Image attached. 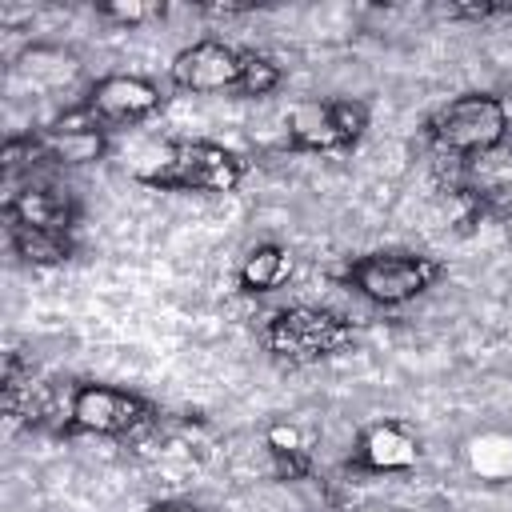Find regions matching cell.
Here are the masks:
<instances>
[{"label": "cell", "instance_id": "8fae6325", "mask_svg": "<svg viewBox=\"0 0 512 512\" xmlns=\"http://www.w3.org/2000/svg\"><path fill=\"white\" fill-rule=\"evenodd\" d=\"M80 216V204L68 188L56 184H24L4 200V224H28V228H48V232H72Z\"/></svg>", "mask_w": 512, "mask_h": 512}, {"label": "cell", "instance_id": "9a60e30c", "mask_svg": "<svg viewBox=\"0 0 512 512\" xmlns=\"http://www.w3.org/2000/svg\"><path fill=\"white\" fill-rule=\"evenodd\" d=\"M264 448L272 456L276 480H308L312 476V452L296 424H272L264 432Z\"/></svg>", "mask_w": 512, "mask_h": 512}, {"label": "cell", "instance_id": "2e32d148", "mask_svg": "<svg viewBox=\"0 0 512 512\" xmlns=\"http://www.w3.org/2000/svg\"><path fill=\"white\" fill-rule=\"evenodd\" d=\"M468 464L480 480H508L512 476V436L508 432H480L468 440Z\"/></svg>", "mask_w": 512, "mask_h": 512}, {"label": "cell", "instance_id": "30bf717a", "mask_svg": "<svg viewBox=\"0 0 512 512\" xmlns=\"http://www.w3.org/2000/svg\"><path fill=\"white\" fill-rule=\"evenodd\" d=\"M36 136L44 148V164H96L108 156V128L84 104H72Z\"/></svg>", "mask_w": 512, "mask_h": 512}, {"label": "cell", "instance_id": "cb8c5ba5", "mask_svg": "<svg viewBox=\"0 0 512 512\" xmlns=\"http://www.w3.org/2000/svg\"><path fill=\"white\" fill-rule=\"evenodd\" d=\"M508 152H512V144H508Z\"/></svg>", "mask_w": 512, "mask_h": 512}, {"label": "cell", "instance_id": "ac0fdd59", "mask_svg": "<svg viewBox=\"0 0 512 512\" xmlns=\"http://www.w3.org/2000/svg\"><path fill=\"white\" fill-rule=\"evenodd\" d=\"M96 16L116 24V28H140L156 16H164V4H144V0H108V4H96Z\"/></svg>", "mask_w": 512, "mask_h": 512}, {"label": "cell", "instance_id": "e0dca14e", "mask_svg": "<svg viewBox=\"0 0 512 512\" xmlns=\"http://www.w3.org/2000/svg\"><path fill=\"white\" fill-rule=\"evenodd\" d=\"M280 80H284V72L272 56H264V52H244L240 56V88H236L240 96H268V92L280 88Z\"/></svg>", "mask_w": 512, "mask_h": 512}, {"label": "cell", "instance_id": "52a82bcc", "mask_svg": "<svg viewBox=\"0 0 512 512\" xmlns=\"http://www.w3.org/2000/svg\"><path fill=\"white\" fill-rule=\"evenodd\" d=\"M240 48L216 40V36H204V40H192L188 48H180L168 64V80L172 88L180 92H192V96H208V92H236L240 88Z\"/></svg>", "mask_w": 512, "mask_h": 512}, {"label": "cell", "instance_id": "4fadbf2b", "mask_svg": "<svg viewBox=\"0 0 512 512\" xmlns=\"http://www.w3.org/2000/svg\"><path fill=\"white\" fill-rule=\"evenodd\" d=\"M288 276H292V252H288L284 244H276V240L256 244V248L240 260V268H236V284H240L244 296L276 292L280 284H288Z\"/></svg>", "mask_w": 512, "mask_h": 512}, {"label": "cell", "instance_id": "5b68a950", "mask_svg": "<svg viewBox=\"0 0 512 512\" xmlns=\"http://www.w3.org/2000/svg\"><path fill=\"white\" fill-rule=\"evenodd\" d=\"M152 420H156V408L140 392L80 380L68 388V408H64L56 432L60 436H112V440H120V436H136Z\"/></svg>", "mask_w": 512, "mask_h": 512}, {"label": "cell", "instance_id": "6da1fadb", "mask_svg": "<svg viewBox=\"0 0 512 512\" xmlns=\"http://www.w3.org/2000/svg\"><path fill=\"white\" fill-rule=\"evenodd\" d=\"M424 136L452 160H480L508 144V104L496 92H464L428 116Z\"/></svg>", "mask_w": 512, "mask_h": 512}, {"label": "cell", "instance_id": "7402d4cb", "mask_svg": "<svg viewBox=\"0 0 512 512\" xmlns=\"http://www.w3.org/2000/svg\"><path fill=\"white\" fill-rule=\"evenodd\" d=\"M140 512H204V508H196V504H188V500H156V504H148V508H140Z\"/></svg>", "mask_w": 512, "mask_h": 512}, {"label": "cell", "instance_id": "ba28073f", "mask_svg": "<svg viewBox=\"0 0 512 512\" xmlns=\"http://www.w3.org/2000/svg\"><path fill=\"white\" fill-rule=\"evenodd\" d=\"M108 132L112 128H128V124H144L148 116L160 112L164 96L160 88L148 80V76H136V72H108L100 80H92L88 96L80 100Z\"/></svg>", "mask_w": 512, "mask_h": 512}, {"label": "cell", "instance_id": "8992f818", "mask_svg": "<svg viewBox=\"0 0 512 512\" xmlns=\"http://www.w3.org/2000/svg\"><path fill=\"white\" fill-rule=\"evenodd\" d=\"M368 128V104L360 100H312L288 112L292 152H340L352 148Z\"/></svg>", "mask_w": 512, "mask_h": 512}, {"label": "cell", "instance_id": "603a6c76", "mask_svg": "<svg viewBox=\"0 0 512 512\" xmlns=\"http://www.w3.org/2000/svg\"><path fill=\"white\" fill-rule=\"evenodd\" d=\"M500 212H512V196H504V200H500Z\"/></svg>", "mask_w": 512, "mask_h": 512}, {"label": "cell", "instance_id": "7c38bea8", "mask_svg": "<svg viewBox=\"0 0 512 512\" xmlns=\"http://www.w3.org/2000/svg\"><path fill=\"white\" fill-rule=\"evenodd\" d=\"M76 76H80L76 52L56 48V44H28L12 60V80H24L28 88H40V92H56V88L72 84Z\"/></svg>", "mask_w": 512, "mask_h": 512}, {"label": "cell", "instance_id": "44dd1931", "mask_svg": "<svg viewBox=\"0 0 512 512\" xmlns=\"http://www.w3.org/2000/svg\"><path fill=\"white\" fill-rule=\"evenodd\" d=\"M252 8H256L252 0H244V4H200L204 16H244V12H252Z\"/></svg>", "mask_w": 512, "mask_h": 512}, {"label": "cell", "instance_id": "3957f363", "mask_svg": "<svg viewBox=\"0 0 512 512\" xmlns=\"http://www.w3.org/2000/svg\"><path fill=\"white\" fill-rule=\"evenodd\" d=\"M248 164L216 140H172L156 168L136 172L140 184L160 192H236Z\"/></svg>", "mask_w": 512, "mask_h": 512}, {"label": "cell", "instance_id": "ffe728a7", "mask_svg": "<svg viewBox=\"0 0 512 512\" xmlns=\"http://www.w3.org/2000/svg\"><path fill=\"white\" fill-rule=\"evenodd\" d=\"M448 20H492V16H512V4H448Z\"/></svg>", "mask_w": 512, "mask_h": 512}, {"label": "cell", "instance_id": "d6986e66", "mask_svg": "<svg viewBox=\"0 0 512 512\" xmlns=\"http://www.w3.org/2000/svg\"><path fill=\"white\" fill-rule=\"evenodd\" d=\"M0 164L8 176L24 172V168H36L44 164V148H40V136L36 132H16L4 140V152H0Z\"/></svg>", "mask_w": 512, "mask_h": 512}, {"label": "cell", "instance_id": "5bb4252c", "mask_svg": "<svg viewBox=\"0 0 512 512\" xmlns=\"http://www.w3.org/2000/svg\"><path fill=\"white\" fill-rule=\"evenodd\" d=\"M4 228H8L12 252L28 268H60L76 256L72 232H48V228H28V224H4Z\"/></svg>", "mask_w": 512, "mask_h": 512}, {"label": "cell", "instance_id": "9c48e42d", "mask_svg": "<svg viewBox=\"0 0 512 512\" xmlns=\"http://www.w3.org/2000/svg\"><path fill=\"white\" fill-rule=\"evenodd\" d=\"M420 464V436L404 420H372L360 428L348 468L372 472V476H396L412 472Z\"/></svg>", "mask_w": 512, "mask_h": 512}, {"label": "cell", "instance_id": "7a4b0ae2", "mask_svg": "<svg viewBox=\"0 0 512 512\" xmlns=\"http://www.w3.org/2000/svg\"><path fill=\"white\" fill-rule=\"evenodd\" d=\"M260 340L276 360L304 368V364H320L348 352L356 340V328L340 312H328L316 304H288L264 320Z\"/></svg>", "mask_w": 512, "mask_h": 512}, {"label": "cell", "instance_id": "277c9868", "mask_svg": "<svg viewBox=\"0 0 512 512\" xmlns=\"http://www.w3.org/2000/svg\"><path fill=\"white\" fill-rule=\"evenodd\" d=\"M444 276V264L436 256L424 252H364L356 260L344 264V272H336L340 284H348L352 292H360L364 300L380 304V308H400L416 296H424L436 280Z\"/></svg>", "mask_w": 512, "mask_h": 512}]
</instances>
